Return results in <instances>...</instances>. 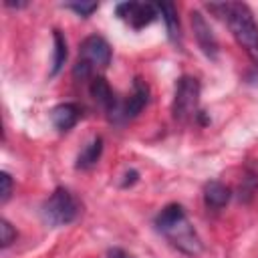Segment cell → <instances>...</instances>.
I'll list each match as a JSON object with an SVG mask.
<instances>
[{"label":"cell","mask_w":258,"mask_h":258,"mask_svg":"<svg viewBox=\"0 0 258 258\" xmlns=\"http://www.w3.org/2000/svg\"><path fill=\"white\" fill-rule=\"evenodd\" d=\"M101 153H103V139H101V137H93V139L83 147V151L77 155L75 167H77V169H83V171L93 169V167L99 163Z\"/></svg>","instance_id":"cell-13"},{"label":"cell","mask_w":258,"mask_h":258,"mask_svg":"<svg viewBox=\"0 0 258 258\" xmlns=\"http://www.w3.org/2000/svg\"><path fill=\"white\" fill-rule=\"evenodd\" d=\"M107 256L109 258H133L127 250H123V248H111L109 252H107Z\"/></svg>","instance_id":"cell-21"},{"label":"cell","mask_w":258,"mask_h":258,"mask_svg":"<svg viewBox=\"0 0 258 258\" xmlns=\"http://www.w3.org/2000/svg\"><path fill=\"white\" fill-rule=\"evenodd\" d=\"M115 14L117 18H121L123 22H127L133 30H141L145 26H149L155 18H157V8L155 4L149 2H121L115 6Z\"/></svg>","instance_id":"cell-5"},{"label":"cell","mask_w":258,"mask_h":258,"mask_svg":"<svg viewBox=\"0 0 258 258\" xmlns=\"http://www.w3.org/2000/svg\"><path fill=\"white\" fill-rule=\"evenodd\" d=\"M111 56H113V50L103 36L99 34L87 36L79 46V60L73 67L75 81L93 79L99 69H107L111 64Z\"/></svg>","instance_id":"cell-2"},{"label":"cell","mask_w":258,"mask_h":258,"mask_svg":"<svg viewBox=\"0 0 258 258\" xmlns=\"http://www.w3.org/2000/svg\"><path fill=\"white\" fill-rule=\"evenodd\" d=\"M81 204L67 187H56L42 204V218L50 226H67L79 218Z\"/></svg>","instance_id":"cell-3"},{"label":"cell","mask_w":258,"mask_h":258,"mask_svg":"<svg viewBox=\"0 0 258 258\" xmlns=\"http://www.w3.org/2000/svg\"><path fill=\"white\" fill-rule=\"evenodd\" d=\"M89 93H91L93 101H95L97 105H101V107L107 111V115H109V119H111V121L121 119V103L117 101L115 91L111 89V85L107 83V79H105V77L95 75V77L91 79Z\"/></svg>","instance_id":"cell-8"},{"label":"cell","mask_w":258,"mask_h":258,"mask_svg":"<svg viewBox=\"0 0 258 258\" xmlns=\"http://www.w3.org/2000/svg\"><path fill=\"white\" fill-rule=\"evenodd\" d=\"M189 22H191V30H194V36H196V42L198 46L202 48V52L216 60L218 58V52H220V44H218V38L210 26V22L206 20V16L200 12V10H191L189 12Z\"/></svg>","instance_id":"cell-7"},{"label":"cell","mask_w":258,"mask_h":258,"mask_svg":"<svg viewBox=\"0 0 258 258\" xmlns=\"http://www.w3.org/2000/svg\"><path fill=\"white\" fill-rule=\"evenodd\" d=\"M64 6H67V8H71L73 12H77V14H79V16H83V18L91 16V14L99 8V4H97V2H67Z\"/></svg>","instance_id":"cell-18"},{"label":"cell","mask_w":258,"mask_h":258,"mask_svg":"<svg viewBox=\"0 0 258 258\" xmlns=\"http://www.w3.org/2000/svg\"><path fill=\"white\" fill-rule=\"evenodd\" d=\"M16 230H14V226L6 220V218H2L0 220V246L2 248H8L12 242H16Z\"/></svg>","instance_id":"cell-17"},{"label":"cell","mask_w":258,"mask_h":258,"mask_svg":"<svg viewBox=\"0 0 258 258\" xmlns=\"http://www.w3.org/2000/svg\"><path fill=\"white\" fill-rule=\"evenodd\" d=\"M147 103H149V85L141 77H135L133 79V93L121 103V119L123 121L135 119L145 109Z\"/></svg>","instance_id":"cell-9"},{"label":"cell","mask_w":258,"mask_h":258,"mask_svg":"<svg viewBox=\"0 0 258 258\" xmlns=\"http://www.w3.org/2000/svg\"><path fill=\"white\" fill-rule=\"evenodd\" d=\"M187 216H185V210H183V206L181 204H167L157 216H155V220H153V224H155V228H157V232H165V230H169L171 226H175L177 222H181V220H185Z\"/></svg>","instance_id":"cell-14"},{"label":"cell","mask_w":258,"mask_h":258,"mask_svg":"<svg viewBox=\"0 0 258 258\" xmlns=\"http://www.w3.org/2000/svg\"><path fill=\"white\" fill-rule=\"evenodd\" d=\"M52 40H54V50H52L50 77H56L62 71V67H64L67 58H69V48H67V38H64V34L58 28L52 30Z\"/></svg>","instance_id":"cell-15"},{"label":"cell","mask_w":258,"mask_h":258,"mask_svg":"<svg viewBox=\"0 0 258 258\" xmlns=\"http://www.w3.org/2000/svg\"><path fill=\"white\" fill-rule=\"evenodd\" d=\"M81 115H83L81 105H77L73 101H67V103H58V105L52 107L50 121H52V125H54L56 131L67 133V131H71L77 125V121L81 119Z\"/></svg>","instance_id":"cell-10"},{"label":"cell","mask_w":258,"mask_h":258,"mask_svg":"<svg viewBox=\"0 0 258 258\" xmlns=\"http://www.w3.org/2000/svg\"><path fill=\"white\" fill-rule=\"evenodd\" d=\"M236 42L244 48L254 64H258V22L248 4L242 2H226V16Z\"/></svg>","instance_id":"cell-1"},{"label":"cell","mask_w":258,"mask_h":258,"mask_svg":"<svg viewBox=\"0 0 258 258\" xmlns=\"http://www.w3.org/2000/svg\"><path fill=\"white\" fill-rule=\"evenodd\" d=\"M163 236L171 242V246H175V248H177L179 252H183V254L196 256V254H200V252L204 250V244H202L198 232L194 230V226L187 222V218L181 220V222H177V224L171 226L169 230H165Z\"/></svg>","instance_id":"cell-6"},{"label":"cell","mask_w":258,"mask_h":258,"mask_svg":"<svg viewBox=\"0 0 258 258\" xmlns=\"http://www.w3.org/2000/svg\"><path fill=\"white\" fill-rule=\"evenodd\" d=\"M200 81L191 75H181L175 83V93H173V103H171V113L175 121H187L200 113Z\"/></svg>","instance_id":"cell-4"},{"label":"cell","mask_w":258,"mask_h":258,"mask_svg":"<svg viewBox=\"0 0 258 258\" xmlns=\"http://www.w3.org/2000/svg\"><path fill=\"white\" fill-rule=\"evenodd\" d=\"M137 177H139V173H137L135 169H129V171L125 173V179L121 181V185H123V187H127V185H133V183L137 181Z\"/></svg>","instance_id":"cell-20"},{"label":"cell","mask_w":258,"mask_h":258,"mask_svg":"<svg viewBox=\"0 0 258 258\" xmlns=\"http://www.w3.org/2000/svg\"><path fill=\"white\" fill-rule=\"evenodd\" d=\"M230 198H232V189L226 183H222L218 179H210L204 183V204L208 210L218 212V210L226 208Z\"/></svg>","instance_id":"cell-11"},{"label":"cell","mask_w":258,"mask_h":258,"mask_svg":"<svg viewBox=\"0 0 258 258\" xmlns=\"http://www.w3.org/2000/svg\"><path fill=\"white\" fill-rule=\"evenodd\" d=\"M157 12L161 14L163 22H165V30H167V38L173 44L181 42V26H179V18H177V8L173 2H157L155 4Z\"/></svg>","instance_id":"cell-12"},{"label":"cell","mask_w":258,"mask_h":258,"mask_svg":"<svg viewBox=\"0 0 258 258\" xmlns=\"http://www.w3.org/2000/svg\"><path fill=\"white\" fill-rule=\"evenodd\" d=\"M256 191H258V175L254 171H246L240 185H238V200L248 204V202H252Z\"/></svg>","instance_id":"cell-16"},{"label":"cell","mask_w":258,"mask_h":258,"mask_svg":"<svg viewBox=\"0 0 258 258\" xmlns=\"http://www.w3.org/2000/svg\"><path fill=\"white\" fill-rule=\"evenodd\" d=\"M0 183H2V189H0V202L4 204V202H8V198H10V194H12V177H10V173L2 171V173H0Z\"/></svg>","instance_id":"cell-19"}]
</instances>
